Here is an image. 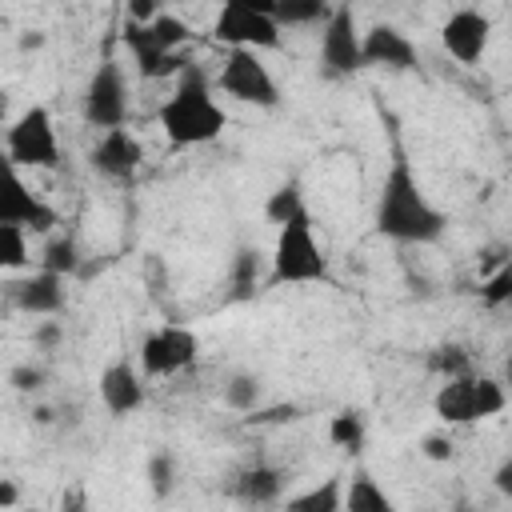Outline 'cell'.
Returning <instances> with one entry per match:
<instances>
[{"label": "cell", "mask_w": 512, "mask_h": 512, "mask_svg": "<svg viewBox=\"0 0 512 512\" xmlns=\"http://www.w3.org/2000/svg\"><path fill=\"white\" fill-rule=\"evenodd\" d=\"M44 380H48V372L40 368V364H32V360H24V364H12V372H8V384L16 388V392H40L44 388Z\"/></svg>", "instance_id": "31"}, {"label": "cell", "mask_w": 512, "mask_h": 512, "mask_svg": "<svg viewBox=\"0 0 512 512\" xmlns=\"http://www.w3.org/2000/svg\"><path fill=\"white\" fill-rule=\"evenodd\" d=\"M228 280H232V296L244 300L256 292V280H260V256L252 244H240L236 256H232V268H228Z\"/></svg>", "instance_id": "25"}, {"label": "cell", "mask_w": 512, "mask_h": 512, "mask_svg": "<svg viewBox=\"0 0 512 512\" xmlns=\"http://www.w3.org/2000/svg\"><path fill=\"white\" fill-rule=\"evenodd\" d=\"M28 264V232L0 224V272H16Z\"/></svg>", "instance_id": "29"}, {"label": "cell", "mask_w": 512, "mask_h": 512, "mask_svg": "<svg viewBox=\"0 0 512 512\" xmlns=\"http://www.w3.org/2000/svg\"><path fill=\"white\" fill-rule=\"evenodd\" d=\"M328 440L344 452H360L364 448V412L360 408H340L328 420Z\"/></svg>", "instance_id": "24"}, {"label": "cell", "mask_w": 512, "mask_h": 512, "mask_svg": "<svg viewBox=\"0 0 512 512\" xmlns=\"http://www.w3.org/2000/svg\"><path fill=\"white\" fill-rule=\"evenodd\" d=\"M284 472L276 464H248L232 476V496L248 508H268L284 500Z\"/></svg>", "instance_id": "18"}, {"label": "cell", "mask_w": 512, "mask_h": 512, "mask_svg": "<svg viewBox=\"0 0 512 512\" xmlns=\"http://www.w3.org/2000/svg\"><path fill=\"white\" fill-rule=\"evenodd\" d=\"M300 408L296 404H276V408H256L252 416H244L248 424H284V420H296Z\"/></svg>", "instance_id": "34"}, {"label": "cell", "mask_w": 512, "mask_h": 512, "mask_svg": "<svg viewBox=\"0 0 512 512\" xmlns=\"http://www.w3.org/2000/svg\"><path fill=\"white\" fill-rule=\"evenodd\" d=\"M284 512H344V476L308 484L304 492L284 500Z\"/></svg>", "instance_id": "19"}, {"label": "cell", "mask_w": 512, "mask_h": 512, "mask_svg": "<svg viewBox=\"0 0 512 512\" xmlns=\"http://www.w3.org/2000/svg\"><path fill=\"white\" fill-rule=\"evenodd\" d=\"M328 280V256L316 244L312 216L308 208L280 224L276 244H272V284H316Z\"/></svg>", "instance_id": "3"}, {"label": "cell", "mask_w": 512, "mask_h": 512, "mask_svg": "<svg viewBox=\"0 0 512 512\" xmlns=\"http://www.w3.org/2000/svg\"><path fill=\"white\" fill-rule=\"evenodd\" d=\"M4 112H8V100H4V96H0V120H4Z\"/></svg>", "instance_id": "41"}, {"label": "cell", "mask_w": 512, "mask_h": 512, "mask_svg": "<svg viewBox=\"0 0 512 512\" xmlns=\"http://www.w3.org/2000/svg\"><path fill=\"white\" fill-rule=\"evenodd\" d=\"M420 452H424L428 460H436V464H444V460L456 456V448H452V440H448L444 432H428V436L420 440Z\"/></svg>", "instance_id": "32"}, {"label": "cell", "mask_w": 512, "mask_h": 512, "mask_svg": "<svg viewBox=\"0 0 512 512\" xmlns=\"http://www.w3.org/2000/svg\"><path fill=\"white\" fill-rule=\"evenodd\" d=\"M60 512H88V492L84 484H68L60 492Z\"/></svg>", "instance_id": "35"}, {"label": "cell", "mask_w": 512, "mask_h": 512, "mask_svg": "<svg viewBox=\"0 0 512 512\" xmlns=\"http://www.w3.org/2000/svg\"><path fill=\"white\" fill-rule=\"evenodd\" d=\"M144 480H148V492L156 500H168L176 492V480H180V468H176V456L172 448H156L144 464Z\"/></svg>", "instance_id": "22"}, {"label": "cell", "mask_w": 512, "mask_h": 512, "mask_svg": "<svg viewBox=\"0 0 512 512\" xmlns=\"http://www.w3.org/2000/svg\"><path fill=\"white\" fill-rule=\"evenodd\" d=\"M8 300H12L16 312H28V316H60L64 304H68V288H64L60 276L40 268V272L8 284Z\"/></svg>", "instance_id": "15"}, {"label": "cell", "mask_w": 512, "mask_h": 512, "mask_svg": "<svg viewBox=\"0 0 512 512\" xmlns=\"http://www.w3.org/2000/svg\"><path fill=\"white\" fill-rule=\"evenodd\" d=\"M264 12L272 16L276 28H284V24H324L332 4H324V0H264Z\"/></svg>", "instance_id": "21"}, {"label": "cell", "mask_w": 512, "mask_h": 512, "mask_svg": "<svg viewBox=\"0 0 512 512\" xmlns=\"http://www.w3.org/2000/svg\"><path fill=\"white\" fill-rule=\"evenodd\" d=\"M224 96L240 100V104H256V108H276L280 104V88L268 72V64L260 60V52H224V64L216 72V84Z\"/></svg>", "instance_id": "7"}, {"label": "cell", "mask_w": 512, "mask_h": 512, "mask_svg": "<svg viewBox=\"0 0 512 512\" xmlns=\"http://www.w3.org/2000/svg\"><path fill=\"white\" fill-rule=\"evenodd\" d=\"M308 204H304V192H300V184L296 180H288V184H280L268 200H264V216L280 228V224H288L292 216H300Z\"/></svg>", "instance_id": "27"}, {"label": "cell", "mask_w": 512, "mask_h": 512, "mask_svg": "<svg viewBox=\"0 0 512 512\" xmlns=\"http://www.w3.org/2000/svg\"><path fill=\"white\" fill-rule=\"evenodd\" d=\"M188 36H192L188 24L172 12H160L148 24H128L124 28V44H128L132 56H184Z\"/></svg>", "instance_id": "12"}, {"label": "cell", "mask_w": 512, "mask_h": 512, "mask_svg": "<svg viewBox=\"0 0 512 512\" xmlns=\"http://www.w3.org/2000/svg\"><path fill=\"white\" fill-rule=\"evenodd\" d=\"M212 36L220 44L240 48V52H268V48H280V28L272 24V16L264 12V0H228L220 12H216V24H212Z\"/></svg>", "instance_id": "6"}, {"label": "cell", "mask_w": 512, "mask_h": 512, "mask_svg": "<svg viewBox=\"0 0 512 512\" xmlns=\"http://www.w3.org/2000/svg\"><path fill=\"white\" fill-rule=\"evenodd\" d=\"M428 364H432V372H440L444 380H456V376H472V356H468L460 344H440V348H432Z\"/></svg>", "instance_id": "28"}, {"label": "cell", "mask_w": 512, "mask_h": 512, "mask_svg": "<svg viewBox=\"0 0 512 512\" xmlns=\"http://www.w3.org/2000/svg\"><path fill=\"white\" fill-rule=\"evenodd\" d=\"M200 356V336L184 324H160L140 340V376H176Z\"/></svg>", "instance_id": "9"}, {"label": "cell", "mask_w": 512, "mask_h": 512, "mask_svg": "<svg viewBox=\"0 0 512 512\" xmlns=\"http://www.w3.org/2000/svg\"><path fill=\"white\" fill-rule=\"evenodd\" d=\"M84 120L92 128H124L128 120V84L116 60H100V68L92 72L88 88H84Z\"/></svg>", "instance_id": "11"}, {"label": "cell", "mask_w": 512, "mask_h": 512, "mask_svg": "<svg viewBox=\"0 0 512 512\" xmlns=\"http://www.w3.org/2000/svg\"><path fill=\"white\" fill-rule=\"evenodd\" d=\"M96 388H100V400H104V408L112 416H128V412H136L144 404V376L128 360H112L100 372Z\"/></svg>", "instance_id": "17"}, {"label": "cell", "mask_w": 512, "mask_h": 512, "mask_svg": "<svg viewBox=\"0 0 512 512\" xmlns=\"http://www.w3.org/2000/svg\"><path fill=\"white\" fill-rule=\"evenodd\" d=\"M492 484H496V492H500V496H512V456H504V460H500V468H496Z\"/></svg>", "instance_id": "38"}, {"label": "cell", "mask_w": 512, "mask_h": 512, "mask_svg": "<svg viewBox=\"0 0 512 512\" xmlns=\"http://www.w3.org/2000/svg\"><path fill=\"white\" fill-rule=\"evenodd\" d=\"M4 156L16 168H56L60 164V144H56L52 112L40 108V104L24 108L4 132Z\"/></svg>", "instance_id": "5"}, {"label": "cell", "mask_w": 512, "mask_h": 512, "mask_svg": "<svg viewBox=\"0 0 512 512\" xmlns=\"http://www.w3.org/2000/svg\"><path fill=\"white\" fill-rule=\"evenodd\" d=\"M376 232L396 240V244H436L444 236V212L424 196L412 164L404 160V152L392 156L380 196H376V216H372Z\"/></svg>", "instance_id": "1"}, {"label": "cell", "mask_w": 512, "mask_h": 512, "mask_svg": "<svg viewBox=\"0 0 512 512\" xmlns=\"http://www.w3.org/2000/svg\"><path fill=\"white\" fill-rule=\"evenodd\" d=\"M360 56L364 68H392V72H412L416 68V44L396 28V24H372L360 32Z\"/></svg>", "instance_id": "14"}, {"label": "cell", "mask_w": 512, "mask_h": 512, "mask_svg": "<svg viewBox=\"0 0 512 512\" xmlns=\"http://www.w3.org/2000/svg\"><path fill=\"white\" fill-rule=\"evenodd\" d=\"M92 168L100 172V176H108V180H128L136 168H140V160H144V148H140V140L128 132V128H112V132H104L100 140H96V148H92Z\"/></svg>", "instance_id": "16"}, {"label": "cell", "mask_w": 512, "mask_h": 512, "mask_svg": "<svg viewBox=\"0 0 512 512\" xmlns=\"http://www.w3.org/2000/svg\"><path fill=\"white\" fill-rule=\"evenodd\" d=\"M16 508H20V484L0 472V512H16Z\"/></svg>", "instance_id": "37"}, {"label": "cell", "mask_w": 512, "mask_h": 512, "mask_svg": "<svg viewBox=\"0 0 512 512\" xmlns=\"http://www.w3.org/2000/svg\"><path fill=\"white\" fill-rule=\"evenodd\" d=\"M228 116L224 108L216 104L212 96V80L208 72L188 60L180 72H176V88L172 96L160 104V128L168 136L172 148H196V144H208L224 132Z\"/></svg>", "instance_id": "2"}, {"label": "cell", "mask_w": 512, "mask_h": 512, "mask_svg": "<svg viewBox=\"0 0 512 512\" xmlns=\"http://www.w3.org/2000/svg\"><path fill=\"white\" fill-rule=\"evenodd\" d=\"M508 404L504 396V384L492 380V376H456V380H444L432 408L444 424H476V420H488V416H500Z\"/></svg>", "instance_id": "4"}, {"label": "cell", "mask_w": 512, "mask_h": 512, "mask_svg": "<svg viewBox=\"0 0 512 512\" xmlns=\"http://www.w3.org/2000/svg\"><path fill=\"white\" fill-rule=\"evenodd\" d=\"M344 512H396V504L364 468H356L344 484Z\"/></svg>", "instance_id": "20"}, {"label": "cell", "mask_w": 512, "mask_h": 512, "mask_svg": "<svg viewBox=\"0 0 512 512\" xmlns=\"http://www.w3.org/2000/svg\"><path fill=\"white\" fill-rule=\"evenodd\" d=\"M40 268L52 272V276H60V280L76 276V272H80V248H76V240H72L68 232H64V236H52V240L44 244Z\"/></svg>", "instance_id": "23"}, {"label": "cell", "mask_w": 512, "mask_h": 512, "mask_svg": "<svg viewBox=\"0 0 512 512\" xmlns=\"http://www.w3.org/2000/svg\"><path fill=\"white\" fill-rule=\"evenodd\" d=\"M452 512H472V504H468V500H460V504H456Z\"/></svg>", "instance_id": "40"}, {"label": "cell", "mask_w": 512, "mask_h": 512, "mask_svg": "<svg viewBox=\"0 0 512 512\" xmlns=\"http://www.w3.org/2000/svg\"><path fill=\"white\" fill-rule=\"evenodd\" d=\"M60 340H64V324H60V320H40L36 332H32V344H36L40 352H52Z\"/></svg>", "instance_id": "33"}, {"label": "cell", "mask_w": 512, "mask_h": 512, "mask_svg": "<svg viewBox=\"0 0 512 512\" xmlns=\"http://www.w3.org/2000/svg\"><path fill=\"white\" fill-rule=\"evenodd\" d=\"M508 300H512V260H500V268L492 276H484V284H480V304L504 308Z\"/></svg>", "instance_id": "30"}, {"label": "cell", "mask_w": 512, "mask_h": 512, "mask_svg": "<svg viewBox=\"0 0 512 512\" xmlns=\"http://www.w3.org/2000/svg\"><path fill=\"white\" fill-rule=\"evenodd\" d=\"M488 36H492V20L480 8H456L440 28L448 56L460 64H476L488 52Z\"/></svg>", "instance_id": "13"}, {"label": "cell", "mask_w": 512, "mask_h": 512, "mask_svg": "<svg viewBox=\"0 0 512 512\" xmlns=\"http://www.w3.org/2000/svg\"><path fill=\"white\" fill-rule=\"evenodd\" d=\"M364 68L360 56V32H356V12L348 4H336L328 20L320 24V76L324 80H348Z\"/></svg>", "instance_id": "8"}, {"label": "cell", "mask_w": 512, "mask_h": 512, "mask_svg": "<svg viewBox=\"0 0 512 512\" xmlns=\"http://www.w3.org/2000/svg\"><path fill=\"white\" fill-rule=\"evenodd\" d=\"M164 8L160 4H152V0H132L128 4V24H148V20H156Z\"/></svg>", "instance_id": "36"}, {"label": "cell", "mask_w": 512, "mask_h": 512, "mask_svg": "<svg viewBox=\"0 0 512 512\" xmlns=\"http://www.w3.org/2000/svg\"><path fill=\"white\" fill-rule=\"evenodd\" d=\"M16 512H40V508H16Z\"/></svg>", "instance_id": "42"}, {"label": "cell", "mask_w": 512, "mask_h": 512, "mask_svg": "<svg viewBox=\"0 0 512 512\" xmlns=\"http://www.w3.org/2000/svg\"><path fill=\"white\" fill-rule=\"evenodd\" d=\"M36 48H44V32H40V28L20 32V52H36Z\"/></svg>", "instance_id": "39"}, {"label": "cell", "mask_w": 512, "mask_h": 512, "mask_svg": "<svg viewBox=\"0 0 512 512\" xmlns=\"http://www.w3.org/2000/svg\"><path fill=\"white\" fill-rule=\"evenodd\" d=\"M260 392H264V384L252 372H232L224 380V404L232 412H256L260 408Z\"/></svg>", "instance_id": "26"}, {"label": "cell", "mask_w": 512, "mask_h": 512, "mask_svg": "<svg viewBox=\"0 0 512 512\" xmlns=\"http://www.w3.org/2000/svg\"><path fill=\"white\" fill-rule=\"evenodd\" d=\"M0 224L12 228H32V232H52L56 224V208L44 204L20 176V168L0 152Z\"/></svg>", "instance_id": "10"}]
</instances>
